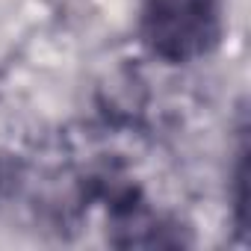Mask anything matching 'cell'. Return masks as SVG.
Here are the masks:
<instances>
[{"label": "cell", "mask_w": 251, "mask_h": 251, "mask_svg": "<svg viewBox=\"0 0 251 251\" xmlns=\"http://www.w3.org/2000/svg\"><path fill=\"white\" fill-rule=\"evenodd\" d=\"M225 33L219 0H145L139 15L142 45L172 65L210 56Z\"/></svg>", "instance_id": "obj_1"}, {"label": "cell", "mask_w": 251, "mask_h": 251, "mask_svg": "<svg viewBox=\"0 0 251 251\" xmlns=\"http://www.w3.org/2000/svg\"><path fill=\"white\" fill-rule=\"evenodd\" d=\"M245 142L239 145V154H236V172H233V186H236V201H233V207H236V227L239 230H248L245 227V213H248V195H245V186H248V169H245Z\"/></svg>", "instance_id": "obj_2"}, {"label": "cell", "mask_w": 251, "mask_h": 251, "mask_svg": "<svg viewBox=\"0 0 251 251\" xmlns=\"http://www.w3.org/2000/svg\"><path fill=\"white\" fill-rule=\"evenodd\" d=\"M18 180V163L6 154H0V201H3Z\"/></svg>", "instance_id": "obj_3"}]
</instances>
